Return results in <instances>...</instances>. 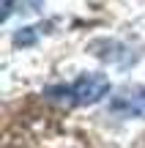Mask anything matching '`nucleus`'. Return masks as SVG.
I'll return each mask as SVG.
<instances>
[{
	"mask_svg": "<svg viewBox=\"0 0 145 148\" xmlns=\"http://www.w3.org/2000/svg\"><path fill=\"white\" fill-rule=\"evenodd\" d=\"M91 49L96 58L107 60V63H118V66H129L134 63L140 55H131L129 52V44H120V41H112V38H96V41H91Z\"/></svg>",
	"mask_w": 145,
	"mask_h": 148,
	"instance_id": "nucleus-2",
	"label": "nucleus"
},
{
	"mask_svg": "<svg viewBox=\"0 0 145 148\" xmlns=\"http://www.w3.org/2000/svg\"><path fill=\"white\" fill-rule=\"evenodd\" d=\"M112 110L120 115H137L145 118V85H134V88H123L112 99Z\"/></svg>",
	"mask_w": 145,
	"mask_h": 148,
	"instance_id": "nucleus-3",
	"label": "nucleus"
},
{
	"mask_svg": "<svg viewBox=\"0 0 145 148\" xmlns=\"http://www.w3.org/2000/svg\"><path fill=\"white\" fill-rule=\"evenodd\" d=\"M49 93H58L60 99H69L74 101V104H96V101H101L104 96L110 93V79L104 77V74H82V77H77L71 85H63V88H49Z\"/></svg>",
	"mask_w": 145,
	"mask_h": 148,
	"instance_id": "nucleus-1",
	"label": "nucleus"
}]
</instances>
